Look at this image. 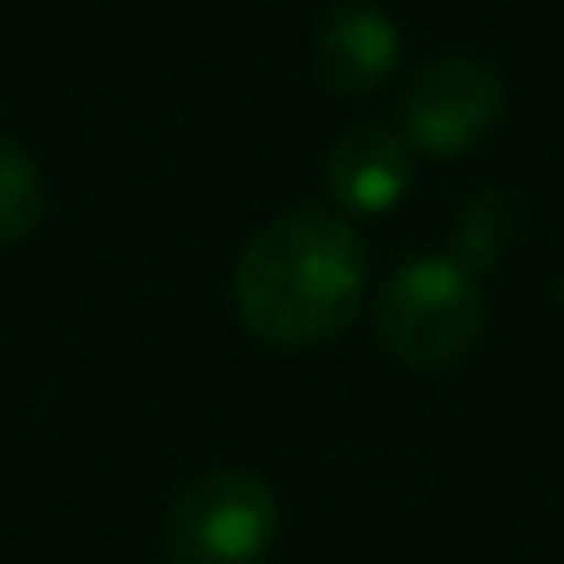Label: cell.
I'll return each mask as SVG.
<instances>
[{
  "mask_svg": "<svg viewBox=\"0 0 564 564\" xmlns=\"http://www.w3.org/2000/svg\"><path fill=\"white\" fill-rule=\"evenodd\" d=\"M327 184L351 214H387L411 188V144L387 124H357L332 144Z\"/></svg>",
  "mask_w": 564,
  "mask_h": 564,
  "instance_id": "8992f818",
  "label": "cell"
},
{
  "mask_svg": "<svg viewBox=\"0 0 564 564\" xmlns=\"http://www.w3.org/2000/svg\"><path fill=\"white\" fill-rule=\"evenodd\" d=\"M278 540V500L248 470L198 476L164 520L174 564H263Z\"/></svg>",
  "mask_w": 564,
  "mask_h": 564,
  "instance_id": "3957f363",
  "label": "cell"
},
{
  "mask_svg": "<svg viewBox=\"0 0 564 564\" xmlns=\"http://www.w3.org/2000/svg\"><path fill=\"white\" fill-rule=\"evenodd\" d=\"M486 292L456 258H416L397 268L377 297V332L397 361L416 371L456 367L480 337Z\"/></svg>",
  "mask_w": 564,
  "mask_h": 564,
  "instance_id": "7a4b0ae2",
  "label": "cell"
},
{
  "mask_svg": "<svg viewBox=\"0 0 564 564\" xmlns=\"http://www.w3.org/2000/svg\"><path fill=\"white\" fill-rule=\"evenodd\" d=\"M45 214V178L20 144L0 139V243H20Z\"/></svg>",
  "mask_w": 564,
  "mask_h": 564,
  "instance_id": "ba28073f",
  "label": "cell"
},
{
  "mask_svg": "<svg viewBox=\"0 0 564 564\" xmlns=\"http://www.w3.org/2000/svg\"><path fill=\"white\" fill-rule=\"evenodd\" d=\"M312 65L337 95H367L387 85L401 65V35L377 6H332L312 30Z\"/></svg>",
  "mask_w": 564,
  "mask_h": 564,
  "instance_id": "5b68a950",
  "label": "cell"
},
{
  "mask_svg": "<svg viewBox=\"0 0 564 564\" xmlns=\"http://www.w3.org/2000/svg\"><path fill=\"white\" fill-rule=\"evenodd\" d=\"M367 248L332 208H288L248 238L234 273L238 317L273 347H317L357 317Z\"/></svg>",
  "mask_w": 564,
  "mask_h": 564,
  "instance_id": "6da1fadb",
  "label": "cell"
},
{
  "mask_svg": "<svg viewBox=\"0 0 564 564\" xmlns=\"http://www.w3.org/2000/svg\"><path fill=\"white\" fill-rule=\"evenodd\" d=\"M506 115V85L476 55H446L416 69L401 95V129L426 154H466Z\"/></svg>",
  "mask_w": 564,
  "mask_h": 564,
  "instance_id": "277c9868",
  "label": "cell"
},
{
  "mask_svg": "<svg viewBox=\"0 0 564 564\" xmlns=\"http://www.w3.org/2000/svg\"><path fill=\"white\" fill-rule=\"evenodd\" d=\"M516 224H520V214H516V198H510L506 188L476 194L456 224V263L470 268V273L496 263V258L510 248V238H516Z\"/></svg>",
  "mask_w": 564,
  "mask_h": 564,
  "instance_id": "52a82bcc",
  "label": "cell"
}]
</instances>
